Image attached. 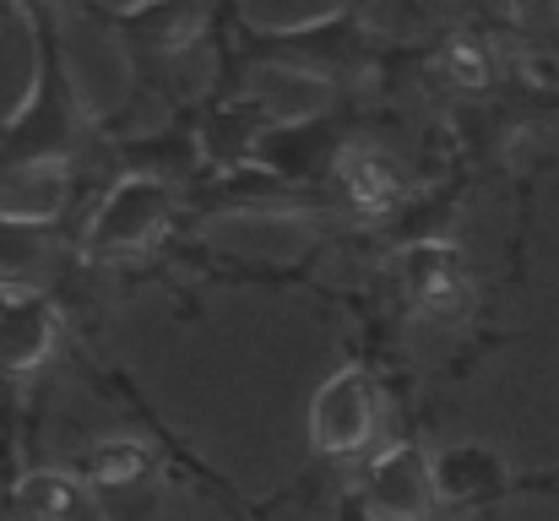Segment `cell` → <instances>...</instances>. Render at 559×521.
<instances>
[{
  "label": "cell",
  "mask_w": 559,
  "mask_h": 521,
  "mask_svg": "<svg viewBox=\"0 0 559 521\" xmlns=\"http://www.w3.org/2000/svg\"><path fill=\"white\" fill-rule=\"evenodd\" d=\"M11 511H16V521H109L104 506L93 500V489L71 467L22 473L16 489H11Z\"/></svg>",
  "instance_id": "obj_10"
},
{
  "label": "cell",
  "mask_w": 559,
  "mask_h": 521,
  "mask_svg": "<svg viewBox=\"0 0 559 521\" xmlns=\"http://www.w3.org/2000/svg\"><path fill=\"white\" fill-rule=\"evenodd\" d=\"M60 347V299L55 294H0V375L27 380Z\"/></svg>",
  "instance_id": "obj_7"
},
{
  "label": "cell",
  "mask_w": 559,
  "mask_h": 521,
  "mask_svg": "<svg viewBox=\"0 0 559 521\" xmlns=\"http://www.w3.org/2000/svg\"><path fill=\"white\" fill-rule=\"evenodd\" d=\"M354 506L370 521H435L440 517V495H435V451L418 435H402L391 446H380L359 484H354Z\"/></svg>",
  "instance_id": "obj_4"
},
{
  "label": "cell",
  "mask_w": 559,
  "mask_h": 521,
  "mask_svg": "<svg viewBox=\"0 0 559 521\" xmlns=\"http://www.w3.org/2000/svg\"><path fill=\"white\" fill-rule=\"evenodd\" d=\"M60 272V228L0 217V294H49Z\"/></svg>",
  "instance_id": "obj_9"
},
{
  "label": "cell",
  "mask_w": 559,
  "mask_h": 521,
  "mask_svg": "<svg viewBox=\"0 0 559 521\" xmlns=\"http://www.w3.org/2000/svg\"><path fill=\"white\" fill-rule=\"evenodd\" d=\"M186 190L169 169H120L104 196L93 201V212L82 217L76 234V256L87 267H126L142 261L175 223Z\"/></svg>",
  "instance_id": "obj_1"
},
{
  "label": "cell",
  "mask_w": 559,
  "mask_h": 521,
  "mask_svg": "<svg viewBox=\"0 0 559 521\" xmlns=\"http://www.w3.org/2000/svg\"><path fill=\"white\" fill-rule=\"evenodd\" d=\"M343 521H370V517H365V511H359V506L348 500V506H343Z\"/></svg>",
  "instance_id": "obj_11"
},
{
  "label": "cell",
  "mask_w": 559,
  "mask_h": 521,
  "mask_svg": "<svg viewBox=\"0 0 559 521\" xmlns=\"http://www.w3.org/2000/svg\"><path fill=\"white\" fill-rule=\"evenodd\" d=\"M380 435V380L365 358L337 364L305 407V440L316 462H359L374 457Z\"/></svg>",
  "instance_id": "obj_2"
},
{
  "label": "cell",
  "mask_w": 559,
  "mask_h": 521,
  "mask_svg": "<svg viewBox=\"0 0 559 521\" xmlns=\"http://www.w3.org/2000/svg\"><path fill=\"white\" fill-rule=\"evenodd\" d=\"M435 495H440V517L445 511L473 517V511H489V506L527 495V489H522V473L500 451H489L478 440H456V446L435 451Z\"/></svg>",
  "instance_id": "obj_6"
},
{
  "label": "cell",
  "mask_w": 559,
  "mask_h": 521,
  "mask_svg": "<svg viewBox=\"0 0 559 521\" xmlns=\"http://www.w3.org/2000/svg\"><path fill=\"white\" fill-rule=\"evenodd\" d=\"M71 473L93 489V500L104 506L109 521H158V511H164V489H169L164 457L136 435H115V440L87 446L71 462Z\"/></svg>",
  "instance_id": "obj_3"
},
{
  "label": "cell",
  "mask_w": 559,
  "mask_h": 521,
  "mask_svg": "<svg viewBox=\"0 0 559 521\" xmlns=\"http://www.w3.org/2000/svg\"><path fill=\"white\" fill-rule=\"evenodd\" d=\"M326 179H332V190L343 196V212H354V217H385V212H396L402 196H407L402 158H391V153L374 147V142H343Z\"/></svg>",
  "instance_id": "obj_8"
},
{
  "label": "cell",
  "mask_w": 559,
  "mask_h": 521,
  "mask_svg": "<svg viewBox=\"0 0 559 521\" xmlns=\"http://www.w3.org/2000/svg\"><path fill=\"white\" fill-rule=\"evenodd\" d=\"M396 299L418 321H462L473 310L467 256L445 239H413L407 250H396Z\"/></svg>",
  "instance_id": "obj_5"
}]
</instances>
